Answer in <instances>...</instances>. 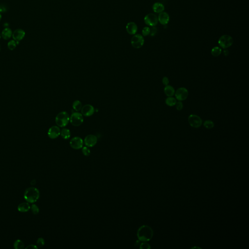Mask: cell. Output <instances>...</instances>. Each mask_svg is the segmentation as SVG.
Listing matches in <instances>:
<instances>
[{"label":"cell","mask_w":249,"mask_h":249,"mask_svg":"<svg viewBox=\"0 0 249 249\" xmlns=\"http://www.w3.org/2000/svg\"><path fill=\"white\" fill-rule=\"evenodd\" d=\"M177 103L176 99L172 97H168L165 100V103L169 107H173L176 105Z\"/></svg>","instance_id":"22"},{"label":"cell","mask_w":249,"mask_h":249,"mask_svg":"<svg viewBox=\"0 0 249 249\" xmlns=\"http://www.w3.org/2000/svg\"><path fill=\"white\" fill-rule=\"evenodd\" d=\"M24 244L21 240H17L15 241L14 247L16 249H23L24 248Z\"/></svg>","instance_id":"25"},{"label":"cell","mask_w":249,"mask_h":249,"mask_svg":"<svg viewBox=\"0 0 249 249\" xmlns=\"http://www.w3.org/2000/svg\"><path fill=\"white\" fill-rule=\"evenodd\" d=\"M38 248H37V245H35L31 244L29 245L28 246H27V247L26 248V249H37Z\"/></svg>","instance_id":"36"},{"label":"cell","mask_w":249,"mask_h":249,"mask_svg":"<svg viewBox=\"0 0 249 249\" xmlns=\"http://www.w3.org/2000/svg\"><path fill=\"white\" fill-rule=\"evenodd\" d=\"M82 103L79 100L74 101L73 104V108L75 111L78 112L82 108Z\"/></svg>","instance_id":"23"},{"label":"cell","mask_w":249,"mask_h":249,"mask_svg":"<svg viewBox=\"0 0 249 249\" xmlns=\"http://www.w3.org/2000/svg\"><path fill=\"white\" fill-rule=\"evenodd\" d=\"M144 21L149 26H155L158 23V17L156 15L151 13L147 15L144 18Z\"/></svg>","instance_id":"9"},{"label":"cell","mask_w":249,"mask_h":249,"mask_svg":"<svg viewBox=\"0 0 249 249\" xmlns=\"http://www.w3.org/2000/svg\"><path fill=\"white\" fill-rule=\"evenodd\" d=\"M25 35V33L21 29H16L12 33V37L16 42L21 41Z\"/></svg>","instance_id":"14"},{"label":"cell","mask_w":249,"mask_h":249,"mask_svg":"<svg viewBox=\"0 0 249 249\" xmlns=\"http://www.w3.org/2000/svg\"><path fill=\"white\" fill-rule=\"evenodd\" d=\"M69 121V115L66 112H60L56 117V123L58 127L62 128L66 126Z\"/></svg>","instance_id":"3"},{"label":"cell","mask_w":249,"mask_h":249,"mask_svg":"<svg viewBox=\"0 0 249 249\" xmlns=\"http://www.w3.org/2000/svg\"><path fill=\"white\" fill-rule=\"evenodd\" d=\"M158 21L161 24L163 25H167L169 21V16L168 13L165 12H162L159 14L158 18Z\"/></svg>","instance_id":"15"},{"label":"cell","mask_w":249,"mask_h":249,"mask_svg":"<svg viewBox=\"0 0 249 249\" xmlns=\"http://www.w3.org/2000/svg\"><path fill=\"white\" fill-rule=\"evenodd\" d=\"M2 19V15L1 14V13H0V21H1V19Z\"/></svg>","instance_id":"38"},{"label":"cell","mask_w":249,"mask_h":249,"mask_svg":"<svg viewBox=\"0 0 249 249\" xmlns=\"http://www.w3.org/2000/svg\"><path fill=\"white\" fill-rule=\"evenodd\" d=\"M175 105H176L177 110H179V111L183 109V104L182 103V102L181 101H179V102H177Z\"/></svg>","instance_id":"34"},{"label":"cell","mask_w":249,"mask_h":249,"mask_svg":"<svg viewBox=\"0 0 249 249\" xmlns=\"http://www.w3.org/2000/svg\"><path fill=\"white\" fill-rule=\"evenodd\" d=\"M45 244V241L44 238H38L37 241V248H42L44 246Z\"/></svg>","instance_id":"29"},{"label":"cell","mask_w":249,"mask_h":249,"mask_svg":"<svg viewBox=\"0 0 249 249\" xmlns=\"http://www.w3.org/2000/svg\"><path fill=\"white\" fill-rule=\"evenodd\" d=\"M164 92L165 95L168 97H172L175 94V89L172 86L168 85L165 86L164 89Z\"/></svg>","instance_id":"20"},{"label":"cell","mask_w":249,"mask_h":249,"mask_svg":"<svg viewBox=\"0 0 249 249\" xmlns=\"http://www.w3.org/2000/svg\"><path fill=\"white\" fill-rule=\"evenodd\" d=\"M12 36V32L9 28H5L3 29L2 33V36L4 39L7 40L10 39Z\"/></svg>","instance_id":"19"},{"label":"cell","mask_w":249,"mask_h":249,"mask_svg":"<svg viewBox=\"0 0 249 249\" xmlns=\"http://www.w3.org/2000/svg\"><path fill=\"white\" fill-rule=\"evenodd\" d=\"M1 36H2V35H1V33H0V39H1Z\"/></svg>","instance_id":"39"},{"label":"cell","mask_w":249,"mask_h":249,"mask_svg":"<svg viewBox=\"0 0 249 249\" xmlns=\"http://www.w3.org/2000/svg\"><path fill=\"white\" fill-rule=\"evenodd\" d=\"M60 135V130L58 126L52 127L49 129L48 135L49 137L52 139H56Z\"/></svg>","instance_id":"13"},{"label":"cell","mask_w":249,"mask_h":249,"mask_svg":"<svg viewBox=\"0 0 249 249\" xmlns=\"http://www.w3.org/2000/svg\"><path fill=\"white\" fill-rule=\"evenodd\" d=\"M84 121L83 116L82 113L78 112H74L72 114L71 116L70 117V121L71 124L74 127L80 126Z\"/></svg>","instance_id":"5"},{"label":"cell","mask_w":249,"mask_h":249,"mask_svg":"<svg viewBox=\"0 0 249 249\" xmlns=\"http://www.w3.org/2000/svg\"><path fill=\"white\" fill-rule=\"evenodd\" d=\"M150 34V28L145 27L142 30V35L143 36H147Z\"/></svg>","instance_id":"32"},{"label":"cell","mask_w":249,"mask_h":249,"mask_svg":"<svg viewBox=\"0 0 249 249\" xmlns=\"http://www.w3.org/2000/svg\"><path fill=\"white\" fill-rule=\"evenodd\" d=\"M84 142L81 138L79 137H74L71 140L70 142V145L72 149H79L83 147Z\"/></svg>","instance_id":"10"},{"label":"cell","mask_w":249,"mask_h":249,"mask_svg":"<svg viewBox=\"0 0 249 249\" xmlns=\"http://www.w3.org/2000/svg\"><path fill=\"white\" fill-rule=\"evenodd\" d=\"M153 232L152 228L147 225H143L138 230L137 236L139 240L141 242H147L152 238Z\"/></svg>","instance_id":"1"},{"label":"cell","mask_w":249,"mask_h":249,"mask_svg":"<svg viewBox=\"0 0 249 249\" xmlns=\"http://www.w3.org/2000/svg\"><path fill=\"white\" fill-rule=\"evenodd\" d=\"M203 126L207 129H211L214 128V123L211 120H206L204 122Z\"/></svg>","instance_id":"26"},{"label":"cell","mask_w":249,"mask_h":249,"mask_svg":"<svg viewBox=\"0 0 249 249\" xmlns=\"http://www.w3.org/2000/svg\"><path fill=\"white\" fill-rule=\"evenodd\" d=\"M82 152L83 154L85 156H89L91 154L90 149H89V147H88L87 146L84 147H83L82 148Z\"/></svg>","instance_id":"28"},{"label":"cell","mask_w":249,"mask_h":249,"mask_svg":"<svg viewBox=\"0 0 249 249\" xmlns=\"http://www.w3.org/2000/svg\"><path fill=\"white\" fill-rule=\"evenodd\" d=\"M0 51H1V46H0Z\"/></svg>","instance_id":"40"},{"label":"cell","mask_w":249,"mask_h":249,"mask_svg":"<svg viewBox=\"0 0 249 249\" xmlns=\"http://www.w3.org/2000/svg\"><path fill=\"white\" fill-rule=\"evenodd\" d=\"M84 144L89 147H93L97 142V138L96 135L90 134L84 139Z\"/></svg>","instance_id":"11"},{"label":"cell","mask_w":249,"mask_h":249,"mask_svg":"<svg viewBox=\"0 0 249 249\" xmlns=\"http://www.w3.org/2000/svg\"><path fill=\"white\" fill-rule=\"evenodd\" d=\"M233 42V38L228 35H224L220 37L218 41L219 46L223 49H226L231 46Z\"/></svg>","instance_id":"4"},{"label":"cell","mask_w":249,"mask_h":249,"mask_svg":"<svg viewBox=\"0 0 249 249\" xmlns=\"http://www.w3.org/2000/svg\"><path fill=\"white\" fill-rule=\"evenodd\" d=\"M224 55L225 56H227L229 55V51L227 50H225L224 51Z\"/></svg>","instance_id":"37"},{"label":"cell","mask_w":249,"mask_h":249,"mask_svg":"<svg viewBox=\"0 0 249 249\" xmlns=\"http://www.w3.org/2000/svg\"><path fill=\"white\" fill-rule=\"evenodd\" d=\"M189 124L192 127L194 128H199L201 126L202 121L200 117L195 114L189 115L188 118Z\"/></svg>","instance_id":"7"},{"label":"cell","mask_w":249,"mask_h":249,"mask_svg":"<svg viewBox=\"0 0 249 249\" xmlns=\"http://www.w3.org/2000/svg\"><path fill=\"white\" fill-rule=\"evenodd\" d=\"M126 30L130 35H135L137 32V25L134 22H129L127 24Z\"/></svg>","instance_id":"16"},{"label":"cell","mask_w":249,"mask_h":249,"mask_svg":"<svg viewBox=\"0 0 249 249\" xmlns=\"http://www.w3.org/2000/svg\"><path fill=\"white\" fill-rule=\"evenodd\" d=\"M176 99L179 101L186 100L188 96V91L184 87H181L177 89L175 93Z\"/></svg>","instance_id":"8"},{"label":"cell","mask_w":249,"mask_h":249,"mask_svg":"<svg viewBox=\"0 0 249 249\" xmlns=\"http://www.w3.org/2000/svg\"><path fill=\"white\" fill-rule=\"evenodd\" d=\"M7 46L10 50H14L17 46V42L15 40L9 41L7 44Z\"/></svg>","instance_id":"27"},{"label":"cell","mask_w":249,"mask_h":249,"mask_svg":"<svg viewBox=\"0 0 249 249\" xmlns=\"http://www.w3.org/2000/svg\"><path fill=\"white\" fill-rule=\"evenodd\" d=\"M157 32V28L155 26H152L150 28V35L151 36H154Z\"/></svg>","instance_id":"33"},{"label":"cell","mask_w":249,"mask_h":249,"mask_svg":"<svg viewBox=\"0 0 249 249\" xmlns=\"http://www.w3.org/2000/svg\"><path fill=\"white\" fill-rule=\"evenodd\" d=\"M30 209H31V211L34 215H37L39 211V207L36 204H33L31 206Z\"/></svg>","instance_id":"30"},{"label":"cell","mask_w":249,"mask_h":249,"mask_svg":"<svg viewBox=\"0 0 249 249\" xmlns=\"http://www.w3.org/2000/svg\"><path fill=\"white\" fill-rule=\"evenodd\" d=\"M60 135L63 139L67 140L69 139L71 137V132L70 130L67 129H63L62 131H60Z\"/></svg>","instance_id":"21"},{"label":"cell","mask_w":249,"mask_h":249,"mask_svg":"<svg viewBox=\"0 0 249 249\" xmlns=\"http://www.w3.org/2000/svg\"><path fill=\"white\" fill-rule=\"evenodd\" d=\"M140 248L141 249H149L151 248V246L147 242H142L140 244Z\"/></svg>","instance_id":"31"},{"label":"cell","mask_w":249,"mask_h":249,"mask_svg":"<svg viewBox=\"0 0 249 249\" xmlns=\"http://www.w3.org/2000/svg\"><path fill=\"white\" fill-rule=\"evenodd\" d=\"M162 82H163V84L165 86H167V85H168V84H169V82L168 78H167L166 76L163 78L162 79Z\"/></svg>","instance_id":"35"},{"label":"cell","mask_w":249,"mask_h":249,"mask_svg":"<svg viewBox=\"0 0 249 249\" xmlns=\"http://www.w3.org/2000/svg\"><path fill=\"white\" fill-rule=\"evenodd\" d=\"M39 191L37 188L31 187L28 188L25 191L24 198L27 202L33 203L39 199Z\"/></svg>","instance_id":"2"},{"label":"cell","mask_w":249,"mask_h":249,"mask_svg":"<svg viewBox=\"0 0 249 249\" xmlns=\"http://www.w3.org/2000/svg\"><path fill=\"white\" fill-rule=\"evenodd\" d=\"M152 9L155 13H160L164 11L165 7L162 3L157 2L154 3L152 6Z\"/></svg>","instance_id":"18"},{"label":"cell","mask_w":249,"mask_h":249,"mask_svg":"<svg viewBox=\"0 0 249 249\" xmlns=\"http://www.w3.org/2000/svg\"><path fill=\"white\" fill-rule=\"evenodd\" d=\"M30 208L31 207L29 202H22L18 205V210L19 212L24 213L28 212L30 209Z\"/></svg>","instance_id":"17"},{"label":"cell","mask_w":249,"mask_h":249,"mask_svg":"<svg viewBox=\"0 0 249 249\" xmlns=\"http://www.w3.org/2000/svg\"><path fill=\"white\" fill-rule=\"evenodd\" d=\"M222 49L219 47L216 46V47H214L212 49V50H211V54L214 57H217L220 55L222 53Z\"/></svg>","instance_id":"24"},{"label":"cell","mask_w":249,"mask_h":249,"mask_svg":"<svg viewBox=\"0 0 249 249\" xmlns=\"http://www.w3.org/2000/svg\"><path fill=\"white\" fill-rule=\"evenodd\" d=\"M94 108L92 106L89 104H87L82 107L81 113L83 116L86 117H90L94 114Z\"/></svg>","instance_id":"12"},{"label":"cell","mask_w":249,"mask_h":249,"mask_svg":"<svg viewBox=\"0 0 249 249\" xmlns=\"http://www.w3.org/2000/svg\"><path fill=\"white\" fill-rule=\"evenodd\" d=\"M145 40L142 35L135 34L131 39V44L133 47L136 49L140 48L144 45Z\"/></svg>","instance_id":"6"}]
</instances>
